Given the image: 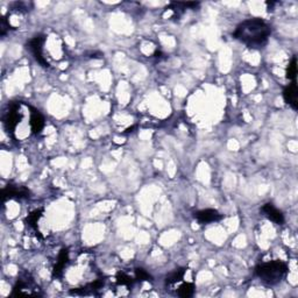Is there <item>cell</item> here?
<instances>
[{"label":"cell","instance_id":"3957f363","mask_svg":"<svg viewBox=\"0 0 298 298\" xmlns=\"http://www.w3.org/2000/svg\"><path fill=\"white\" fill-rule=\"evenodd\" d=\"M21 105L22 102H19V101L11 102V104L8 105V111L6 112L4 117V124L6 130H7L12 135H14V132L16 128H18L19 122L21 121L22 119L21 110H20Z\"/></svg>","mask_w":298,"mask_h":298},{"label":"cell","instance_id":"277c9868","mask_svg":"<svg viewBox=\"0 0 298 298\" xmlns=\"http://www.w3.org/2000/svg\"><path fill=\"white\" fill-rule=\"evenodd\" d=\"M46 44V36L38 35L34 36L31 41H29V50L34 56L36 61H38L42 67H49V63L44 56V46Z\"/></svg>","mask_w":298,"mask_h":298},{"label":"cell","instance_id":"6da1fadb","mask_svg":"<svg viewBox=\"0 0 298 298\" xmlns=\"http://www.w3.org/2000/svg\"><path fill=\"white\" fill-rule=\"evenodd\" d=\"M270 34V26L262 19L254 18L240 22L233 33V36L248 48L260 49L267 45Z\"/></svg>","mask_w":298,"mask_h":298},{"label":"cell","instance_id":"9c48e42d","mask_svg":"<svg viewBox=\"0 0 298 298\" xmlns=\"http://www.w3.org/2000/svg\"><path fill=\"white\" fill-rule=\"evenodd\" d=\"M283 98H284V101H286L288 105H290L295 111L297 110L298 108V102H297L298 91H297V83L296 82H293L290 85H288V87L284 89Z\"/></svg>","mask_w":298,"mask_h":298},{"label":"cell","instance_id":"8992f818","mask_svg":"<svg viewBox=\"0 0 298 298\" xmlns=\"http://www.w3.org/2000/svg\"><path fill=\"white\" fill-rule=\"evenodd\" d=\"M195 218L199 224L207 225L211 223H217L223 219V214H220L217 210L213 208H205V210H200L195 213Z\"/></svg>","mask_w":298,"mask_h":298},{"label":"cell","instance_id":"4fadbf2b","mask_svg":"<svg viewBox=\"0 0 298 298\" xmlns=\"http://www.w3.org/2000/svg\"><path fill=\"white\" fill-rule=\"evenodd\" d=\"M115 280H117V283L119 284V286L131 288L132 286H133V283H134V281H135V277L133 279V277H131L130 275L122 273V271H121V273H119L117 275Z\"/></svg>","mask_w":298,"mask_h":298},{"label":"cell","instance_id":"ba28073f","mask_svg":"<svg viewBox=\"0 0 298 298\" xmlns=\"http://www.w3.org/2000/svg\"><path fill=\"white\" fill-rule=\"evenodd\" d=\"M262 213L266 216L268 219L273 221V223L277 225H283L284 224V216L279 208H276L271 203L264 204L262 208H261Z\"/></svg>","mask_w":298,"mask_h":298},{"label":"cell","instance_id":"5bb4252c","mask_svg":"<svg viewBox=\"0 0 298 298\" xmlns=\"http://www.w3.org/2000/svg\"><path fill=\"white\" fill-rule=\"evenodd\" d=\"M296 76H297V58L296 56L293 58V61L287 69V78L291 79L293 82H296Z\"/></svg>","mask_w":298,"mask_h":298},{"label":"cell","instance_id":"2e32d148","mask_svg":"<svg viewBox=\"0 0 298 298\" xmlns=\"http://www.w3.org/2000/svg\"><path fill=\"white\" fill-rule=\"evenodd\" d=\"M135 273V280L137 281H150V275H149L147 271L145 269H142V268H137V269L134 270Z\"/></svg>","mask_w":298,"mask_h":298},{"label":"cell","instance_id":"5b68a950","mask_svg":"<svg viewBox=\"0 0 298 298\" xmlns=\"http://www.w3.org/2000/svg\"><path fill=\"white\" fill-rule=\"evenodd\" d=\"M29 190L22 185L8 184L2 189V200L6 199H24L29 197Z\"/></svg>","mask_w":298,"mask_h":298},{"label":"cell","instance_id":"7a4b0ae2","mask_svg":"<svg viewBox=\"0 0 298 298\" xmlns=\"http://www.w3.org/2000/svg\"><path fill=\"white\" fill-rule=\"evenodd\" d=\"M288 273V266L283 261L274 260L260 263L255 268V274L267 286H276L282 281Z\"/></svg>","mask_w":298,"mask_h":298},{"label":"cell","instance_id":"9a60e30c","mask_svg":"<svg viewBox=\"0 0 298 298\" xmlns=\"http://www.w3.org/2000/svg\"><path fill=\"white\" fill-rule=\"evenodd\" d=\"M42 217V210H35L34 212H32L31 214H28L27 217V223L31 227L36 230V224L40 220V218Z\"/></svg>","mask_w":298,"mask_h":298},{"label":"cell","instance_id":"7c38bea8","mask_svg":"<svg viewBox=\"0 0 298 298\" xmlns=\"http://www.w3.org/2000/svg\"><path fill=\"white\" fill-rule=\"evenodd\" d=\"M177 294H178V296H180V297H184V298L194 296L195 286L193 283H189V282H185L183 284H181L180 288H178Z\"/></svg>","mask_w":298,"mask_h":298},{"label":"cell","instance_id":"52a82bcc","mask_svg":"<svg viewBox=\"0 0 298 298\" xmlns=\"http://www.w3.org/2000/svg\"><path fill=\"white\" fill-rule=\"evenodd\" d=\"M29 127L33 134H40L45 127V118L36 108L31 106V117H29Z\"/></svg>","mask_w":298,"mask_h":298},{"label":"cell","instance_id":"8fae6325","mask_svg":"<svg viewBox=\"0 0 298 298\" xmlns=\"http://www.w3.org/2000/svg\"><path fill=\"white\" fill-rule=\"evenodd\" d=\"M185 271H187V269H185V268H181V269L174 270L173 273L169 274V276H167L165 283H167L168 286H170V284H175V283L181 282V281L184 279Z\"/></svg>","mask_w":298,"mask_h":298},{"label":"cell","instance_id":"30bf717a","mask_svg":"<svg viewBox=\"0 0 298 298\" xmlns=\"http://www.w3.org/2000/svg\"><path fill=\"white\" fill-rule=\"evenodd\" d=\"M69 261V251L68 249H62L61 253L58 254L57 261H56V266L54 268V270H52V275H54V277H59L62 276L63 271L65 270V268H67Z\"/></svg>","mask_w":298,"mask_h":298}]
</instances>
